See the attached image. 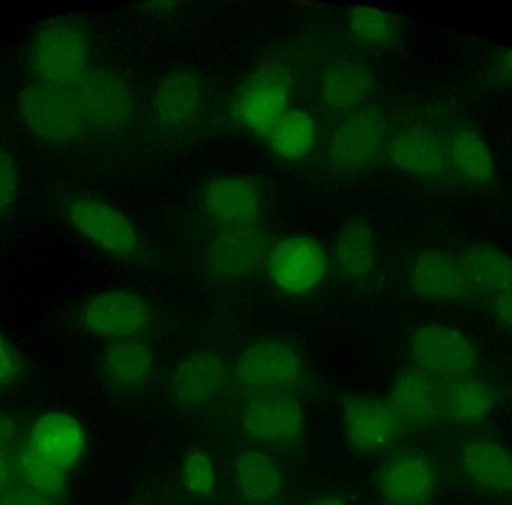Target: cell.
<instances>
[{
  "mask_svg": "<svg viewBox=\"0 0 512 505\" xmlns=\"http://www.w3.org/2000/svg\"><path fill=\"white\" fill-rule=\"evenodd\" d=\"M20 174L14 158L8 150L0 147V215L11 209L17 200Z\"/></svg>",
  "mask_w": 512,
  "mask_h": 505,
  "instance_id": "cell-34",
  "label": "cell"
},
{
  "mask_svg": "<svg viewBox=\"0 0 512 505\" xmlns=\"http://www.w3.org/2000/svg\"><path fill=\"white\" fill-rule=\"evenodd\" d=\"M492 71L502 81L512 84V48H496L492 54Z\"/></svg>",
  "mask_w": 512,
  "mask_h": 505,
  "instance_id": "cell-38",
  "label": "cell"
},
{
  "mask_svg": "<svg viewBox=\"0 0 512 505\" xmlns=\"http://www.w3.org/2000/svg\"><path fill=\"white\" fill-rule=\"evenodd\" d=\"M309 505H346L342 498L337 495H322V497L315 498Z\"/></svg>",
  "mask_w": 512,
  "mask_h": 505,
  "instance_id": "cell-41",
  "label": "cell"
},
{
  "mask_svg": "<svg viewBox=\"0 0 512 505\" xmlns=\"http://www.w3.org/2000/svg\"><path fill=\"white\" fill-rule=\"evenodd\" d=\"M333 266L348 279H363L372 273L376 261L375 233L366 222L346 224L333 245Z\"/></svg>",
  "mask_w": 512,
  "mask_h": 505,
  "instance_id": "cell-29",
  "label": "cell"
},
{
  "mask_svg": "<svg viewBox=\"0 0 512 505\" xmlns=\"http://www.w3.org/2000/svg\"><path fill=\"white\" fill-rule=\"evenodd\" d=\"M292 75L280 60H265L246 78L237 96L242 122L255 134L270 137L289 110Z\"/></svg>",
  "mask_w": 512,
  "mask_h": 505,
  "instance_id": "cell-6",
  "label": "cell"
},
{
  "mask_svg": "<svg viewBox=\"0 0 512 505\" xmlns=\"http://www.w3.org/2000/svg\"><path fill=\"white\" fill-rule=\"evenodd\" d=\"M388 155L399 170L421 179H445L448 176L441 135L430 129L411 126L394 135Z\"/></svg>",
  "mask_w": 512,
  "mask_h": 505,
  "instance_id": "cell-22",
  "label": "cell"
},
{
  "mask_svg": "<svg viewBox=\"0 0 512 505\" xmlns=\"http://www.w3.org/2000/svg\"><path fill=\"white\" fill-rule=\"evenodd\" d=\"M20 372V359L14 347L0 330V387L8 386Z\"/></svg>",
  "mask_w": 512,
  "mask_h": 505,
  "instance_id": "cell-35",
  "label": "cell"
},
{
  "mask_svg": "<svg viewBox=\"0 0 512 505\" xmlns=\"http://www.w3.org/2000/svg\"><path fill=\"white\" fill-rule=\"evenodd\" d=\"M242 428L262 444L295 443L304 431L303 405L292 390L249 395L242 411Z\"/></svg>",
  "mask_w": 512,
  "mask_h": 505,
  "instance_id": "cell-10",
  "label": "cell"
},
{
  "mask_svg": "<svg viewBox=\"0 0 512 505\" xmlns=\"http://www.w3.org/2000/svg\"><path fill=\"white\" fill-rule=\"evenodd\" d=\"M375 75L363 60L342 59L334 62L321 83V101L325 110L345 117L363 107L372 92Z\"/></svg>",
  "mask_w": 512,
  "mask_h": 505,
  "instance_id": "cell-23",
  "label": "cell"
},
{
  "mask_svg": "<svg viewBox=\"0 0 512 505\" xmlns=\"http://www.w3.org/2000/svg\"><path fill=\"white\" fill-rule=\"evenodd\" d=\"M86 449V432L75 417L66 413H48L39 417L27 438V452L36 458L71 470Z\"/></svg>",
  "mask_w": 512,
  "mask_h": 505,
  "instance_id": "cell-21",
  "label": "cell"
},
{
  "mask_svg": "<svg viewBox=\"0 0 512 505\" xmlns=\"http://www.w3.org/2000/svg\"><path fill=\"white\" fill-rule=\"evenodd\" d=\"M234 482L246 503L267 505L282 492V470L273 456L262 450L248 449L234 461Z\"/></svg>",
  "mask_w": 512,
  "mask_h": 505,
  "instance_id": "cell-28",
  "label": "cell"
},
{
  "mask_svg": "<svg viewBox=\"0 0 512 505\" xmlns=\"http://www.w3.org/2000/svg\"><path fill=\"white\" fill-rule=\"evenodd\" d=\"M303 374L300 354L288 342L261 341L242 351L234 378L249 395L292 390Z\"/></svg>",
  "mask_w": 512,
  "mask_h": 505,
  "instance_id": "cell-8",
  "label": "cell"
},
{
  "mask_svg": "<svg viewBox=\"0 0 512 505\" xmlns=\"http://www.w3.org/2000/svg\"><path fill=\"white\" fill-rule=\"evenodd\" d=\"M442 419L457 426H478L495 408V392L477 378L445 381L442 386Z\"/></svg>",
  "mask_w": 512,
  "mask_h": 505,
  "instance_id": "cell-27",
  "label": "cell"
},
{
  "mask_svg": "<svg viewBox=\"0 0 512 505\" xmlns=\"http://www.w3.org/2000/svg\"><path fill=\"white\" fill-rule=\"evenodd\" d=\"M496 321L512 332V291L490 302Z\"/></svg>",
  "mask_w": 512,
  "mask_h": 505,
  "instance_id": "cell-39",
  "label": "cell"
},
{
  "mask_svg": "<svg viewBox=\"0 0 512 505\" xmlns=\"http://www.w3.org/2000/svg\"><path fill=\"white\" fill-rule=\"evenodd\" d=\"M180 483L189 495L198 500L212 497L216 488V468L204 450L194 449L186 453L180 464Z\"/></svg>",
  "mask_w": 512,
  "mask_h": 505,
  "instance_id": "cell-33",
  "label": "cell"
},
{
  "mask_svg": "<svg viewBox=\"0 0 512 505\" xmlns=\"http://www.w3.org/2000/svg\"><path fill=\"white\" fill-rule=\"evenodd\" d=\"M18 443L17 423L8 414L0 413V453L9 455Z\"/></svg>",
  "mask_w": 512,
  "mask_h": 505,
  "instance_id": "cell-37",
  "label": "cell"
},
{
  "mask_svg": "<svg viewBox=\"0 0 512 505\" xmlns=\"http://www.w3.org/2000/svg\"><path fill=\"white\" fill-rule=\"evenodd\" d=\"M87 131H114L134 110L131 84L113 69L89 68L69 84Z\"/></svg>",
  "mask_w": 512,
  "mask_h": 505,
  "instance_id": "cell-5",
  "label": "cell"
},
{
  "mask_svg": "<svg viewBox=\"0 0 512 505\" xmlns=\"http://www.w3.org/2000/svg\"><path fill=\"white\" fill-rule=\"evenodd\" d=\"M412 368L439 381L472 377L478 351L471 339L447 324H423L409 339Z\"/></svg>",
  "mask_w": 512,
  "mask_h": 505,
  "instance_id": "cell-3",
  "label": "cell"
},
{
  "mask_svg": "<svg viewBox=\"0 0 512 505\" xmlns=\"http://www.w3.org/2000/svg\"><path fill=\"white\" fill-rule=\"evenodd\" d=\"M348 27L355 41L364 47L387 48L400 32L399 18L372 5H354L349 9Z\"/></svg>",
  "mask_w": 512,
  "mask_h": 505,
  "instance_id": "cell-31",
  "label": "cell"
},
{
  "mask_svg": "<svg viewBox=\"0 0 512 505\" xmlns=\"http://www.w3.org/2000/svg\"><path fill=\"white\" fill-rule=\"evenodd\" d=\"M268 255V240L261 230L213 228L204 249L210 275L225 282L251 278L267 264Z\"/></svg>",
  "mask_w": 512,
  "mask_h": 505,
  "instance_id": "cell-12",
  "label": "cell"
},
{
  "mask_svg": "<svg viewBox=\"0 0 512 505\" xmlns=\"http://www.w3.org/2000/svg\"><path fill=\"white\" fill-rule=\"evenodd\" d=\"M342 419L349 447L361 456L387 452L405 428L387 401L361 396L346 399Z\"/></svg>",
  "mask_w": 512,
  "mask_h": 505,
  "instance_id": "cell-13",
  "label": "cell"
},
{
  "mask_svg": "<svg viewBox=\"0 0 512 505\" xmlns=\"http://www.w3.org/2000/svg\"><path fill=\"white\" fill-rule=\"evenodd\" d=\"M152 321L149 303L131 290H105L87 300L83 323L87 330L111 341L137 339Z\"/></svg>",
  "mask_w": 512,
  "mask_h": 505,
  "instance_id": "cell-11",
  "label": "cell"
},
{
  "mask_svg": "<svg viewBox=\"0 0 512 505\" xmlns=\"http://www.w3.org/2000/svg\"><path fill=\"white\" fill-rule=\"evenodd\" d=\"M459 465L469 485L492 497H512V452L492 438H472L459 452Z\"/></svg>",
  "mask_w": 512,
  "mask_h": 505,
  "instance_id": "cell-18",
  "label": "cell"
},
{
  "mask_svg": "<svg viewBox=\"0 0 512 505\" xmlns=\"http://www.w3.org/2000/svg\"><path fill=\"white\" fill-rule=\"evenodd\" d=\"M18 111L26 128L47 143H74L87 132L69 84L33 80L18 95Z\"/></svg>",
  "mask_w": 512,
  "mask_h": 505,
  "instance_id": "cell-1",
  "label": "cell"
},
{
  "mask_svg": "<svg viewBox=\"0 0 512 505\" xmlns=\"http://www.w3.org/2000/svg\"><path fill=\"white\" fill-rule=\"evenodd\" d=\"M201 200L213 228L259 230L261 197L248 180L234 176L218 177L204 188Z\"/></svg>",
  "mask_w": 512,
  "mask_h": 505,
  "instance_id": "cell-15",
  "label": "cell"
},
{
  "mask_svg": "<svg viewBox=\"0 0 512 505\" xmlns=\"http://www.w3.org/2000/svg\"><path fill=\"white\" fill-rule=\"evenodd\" d=\"M448 176L468 188L483 189L495 182L492 150L475 129L451 128L442 135Z\"/></svg>",
  "mask_w": 512,
  "mask_h": 505,
  "instance_id": "cell-20",
  "label": "cell"
},
{
  "mask_svg": "<svg viewBox=\"0 0 512 505\" xmlns=\"http://www.w3.org/2000/svg\"><path fill=\"white\" fill-rule=\"evenodd\" d=\"M20 474L27 488L54 500L68 489L69 468L36 458L26 452L20 461Z\"/></svg>",
  "mask_w": 512,
  "mask_h": 505,
  "instance_id": "cell-32",
  "label": "cell"
},
{
  "mask_svg": "<svg viewBox=\"0 0 512 505\" xmlns=\"http://www.w3.org/2000/svg\"><path fill=\"white\" fill-rule=\"evenodd\" d=\"M204 92L191 72L165 75L155 90L153 113L165 128H183L194 122L203 110Z\"/></svg>",
  "mask_w": 512,
  "mask_h": 505,
  "instance_id": "cell-24",
  "label": "cell"
},
{
  "mask_svg": "<svg viewBox=\"0 0 512 505\" xmlns=\"http://www.w3.org/2000/svg\"><path fill=\"white\" fill-rule=\"evenodd\" d=\"M471 294L492 300L512 291V258L486 243L466 249L459 258Z\"/></svg>",
  "mask_w": 512,
  "mask_h": 505,
  "instance_id": "cell-25",
  "label": "cell"
},
{
  "mask_svg": "<svg viewBox=\"0 0 512 505\" xmlns=\"http://www.w3.org/2000/svg\"><path fill=\"white\" fill-rule=\"evenodd\" d=\"M330 266L327 251L309 236H291L277 243L268 255L271 281L283 293L306 296L318 290Z\"/></svg>",
  "mask_w": 512,
  "mask_h": 505,
  "instance_id": "cell-9",
  "label": "cell"
},
{
  "mask_svg": "<svg viewBox=\"0 0 512 505\" xmlns=\"http://www.w3.org/2000/svg\"><path fill=\"white\" fill-rule=\"evenodd\" d=\"M412 293L426 302L460 303L471 296L459 258L439 249L418 255L409 273Z\"/></svg>",
  "mask_w": 512,
  "mask_h": 505,
  "instance_id": "cell-19",
  "label": "cell"
},
{
  "mask_svg": "<svg viewBox=\"0 0 512 505\" xmlns=\"http://www.w3.org/2000/svg\"><path fill=\"white\" fill-rule=\"evenodd\" d=\"M230 381V368L219 354L197 351L177 363L171 392L182 407L200 408L222 395Z\"/></svg>",
  "mask_w": 512,
  "mask_h": 505,
  "instance_id": "cell-16",
  "label": "cell"
},
{
  "mask_svg": "<svg viewBox=\"0 0 512 505\" xmlns=\"http://www.w3.org/2000/svg\"><path fill=\"white\" fill-rule=\"evenodd\" d=\"M17 476V467L12 464L9 455L0 453V494L14 488L15 477Z\"/></svg>",
  "mask_w": 512,
  "mask_h": 505,
  "instance_id": "cell-40",
  "label": "cell"
},
{
  "mask_svg": "<svg viewBox=\"0 0 512 505\" xmlns=\"http://www.w3.org/2000/svg\"><path fill=\"white\" fill-rule=\"evenodd\" d=\"M387 119L375 107L363 105L342 117L333 140L330 159L342 173H364L378 165L388 138Z\"/></svg>",
  "mask_w": 512,
  "mask_h": 505,
  "instance_id": "cell-7",
  "label": "cell"
},
{
  "mask_svg": "<svg viewBox=\"0 0 512 505\" xmlns=\"http://www.w3.org/2000/svg\"><path fill=\"white\" fill-rule=\"evenodd\" d=\"M0 505H54L53 500L29 488H12L0 494Z\"/></svg>",
  "mask_w": 512,
  "mask_h": 505,
  "instance_id": "cell-36",
  "label": "cell"
},
{
  "mask_svg": "<svg viewBox=\"0 0 512 505\" xmlns=\"http://www.w3.org/2000/svg\"><path fill=\"white\" fill-rule=\"evenodd\" d=\"M271 149L289 161L304 158L315 146L316 122L303 108H289L271 132Z\"/></svg>",
  "mask_w": 512,
  "mask_h": 505,
  "instance_id": "cell-30",
  "label": "cell"
},
{
  "mask_svg": "<svg viewBox=\"0 0 512 505\" xmlns=\"http://www.w3.org/2000/svg\"><path fill=\"white\" fill-rule=\"evenodd\" d=\"M155 366V351L140 339L111 342L102 354L105 378L120 389H138L149 383Z\"/></svg>",
  "mask_w": 512,
  "mask_h": 505,
  "instance_id": "cell-26",
  "label": "cell"
},
{
  "mask_svg": "<svg viewBox=\"0 0 512 505\" xmlns=\"http://www.w3.org/2000/svg\"><path fill=\"white\" fill-rule=\"evenodd\" d=\"M35 80L71 84L89 69V41L78 24L54 21L42 27L29 50Z\"/></svg>",
  "mask_w": 512,
  "mask_h": 505,
  "instance_id": "cell-4",
  "label": "cell"
},
{
  "mask_svg": "<svg viewBox=\"0 0 512 505\" xmlns=\"http://www.w3.org/2000/svg\"><path fill=\"white\" fill-rule=\"evenodd\" d=\"M63 216L87 242L114 257L131 258L143 239L134 222L116 207L90 195L75 194L63 201Z\"/></svg>",
  "mask_w": 512,
  "mask_h": 505,
  "instance_id": "cell-2",
  "label": "cell"
},
{
  "mask_svg": "<svg viewBox=\"0 0 512 505\" xmlns=\"http://www.w3.org/2000/svg\"><path fill=\"white\" fill-rule=\"evenodd\" d=\"M442 386L444 381L408 368L391 383L387 404L405 428L433 426L442 419Z\"/></svg>",
  "mask_w": 512,
  "mask_h": 505,
  "instance_id": "cell-17",
  "label": "cell"
},
{
  "mask_svg": "<svg viewBox=\"0 0 512 505\" xmlns=\"http://www.w3.org/2000/svg\"><path fill=\"white\" fill-rule=\"evenodd\" d=\"M376 489L387 505H427L436 491L435 468L423 453H394L379 467Z\"/></svg>",
  "mask_w": 512,
  "mask_h": 505,
  "instance_id": "cell-14",
  "label": "cell"
},
{
  "mask_svg": "<svg viewBox=\"0 0 512 505\" xmlns=\"http://www.w3.org/2000/svg\"><path fill=\"white\" fill-rule=\"evenodd\" d=\"M134 505H146V504H143V503H138V504H134Z\"/></svg>",
  "mask_w": 512,
  "mask_h": 505,
  "instance_id": "cell-42",
  "label": "cell"
}]
</instances>
